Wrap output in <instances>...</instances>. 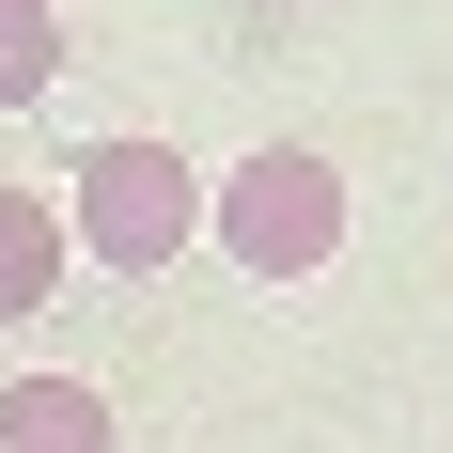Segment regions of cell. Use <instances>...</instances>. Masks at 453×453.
<instances>
[{"label": "cell", "instance_id": "obj_1", "mask_svg": "<svg viewBox=\"0 0 453 453\" xmlns=\"http://www.w3.org/2000/svg\"><path fill=\"white\" fill-rule=\"evenodd\" d=\"M203 234H219L250 281H313L328 250H344V173H328L313 141H266V157H234V173L203 188Z\"/></svg>", "mask_w": 453, "mask_h": 453}, {"label": "cell", "instance_id": "obj_2", "mask_svg": "<svg viewBox=\"0 0 453 453\" xmlns=\"http://www.w3.org/2000/svg\"><path fill=\"white\" fill-rule=\"evenodd\" d=\"M63 234H79L110 281H157L188 234H203V173H188L173 141H94V157H79V203H63Z\"/></svg>", "mask_w": 453, "mask_h": 453}, {"label": "cell", "instance_id": "obj_3", "mask_svg": "<svg viewBox=\"0 0 453 453\" xmlns=\"http://www.w3.org/2000/svg\"><path fill=\"white\" fill-rule=\"evenodd\" d=\"M0 453H126V422H110L94 375H16L0 391Z\"/></svg>", "mask_w": 453, "mask_h": 453}, {"label": "cell", "instance_id": "obj_4", "mask_svg": "<svg viewBox=\"0 0 453 453\" xmlns=\"http://www.w3.org/2000/svg\"><path fill=\"white\" fill-rule=\"evenodd\" d=\"M63 250H79V234H63V203H32V188H0V328L63 297Z\"/></svg>", "mask_w": 453, "mask_h": 453}, {"label": "cell", "instance_id": "obj_5", "mask_svg": "<svg viewBox=\"0 0 453 453\" xmlns=\"http://www.w3.org/2000/svg\"><path fill=\"white\" fill-rule=\"evenodd\" d=\"M47 79H63V16L47 0H0V110H32Z\"/></svg>", "mask_w": 453, "mask_h": 453}]
</instances>
